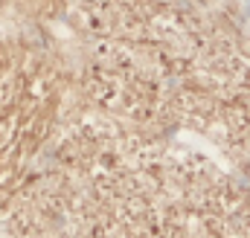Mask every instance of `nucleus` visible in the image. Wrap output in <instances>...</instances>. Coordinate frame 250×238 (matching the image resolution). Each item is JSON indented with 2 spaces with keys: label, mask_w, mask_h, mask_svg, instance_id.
<instances>
[]
</instances>
